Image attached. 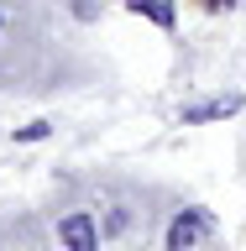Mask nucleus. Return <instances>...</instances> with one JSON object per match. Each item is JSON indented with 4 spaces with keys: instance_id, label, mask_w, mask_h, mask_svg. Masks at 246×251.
Segmentation results:
<instances>
[{
    "instance_id": "f257e3e1",
    "label": "nucleus",
    "mask_w": 246,
    "mask_h": 251,
    "mask_svg": "<svg viewBox=\"0 0 246 251\" xmlns=\"http://www.w3.org/2000/svg\"><path fill=\"white\" fill-rule=\"evenodd\" d=\"M58 235H63V246H68V251H100V235H94V220L84 215V209H74V215H63Z\"/></svg>"
},
{
    "instance_id": "f03ea898",
    "label": "nucleus",
    "mask_w": 246,
    "mask_h": 251,
    "mask_svg": "<svg viewBox=\"0 0 246 251\" xmlns=\"http://www.w3.org/2000/svg\"><path fill=\"white\" fill-rule=\"evenodd\" d=\"M204 209H184V215L168 225V251H194L199 246V235H204Z\"/></svg>"
},
{
    "instance_id": "7ed1b4c3",
    "label": "nucleus",
    "mask_w": 246,
    "mask_h": 251,
    "mask_svg": "<svg viewBox=\"0 0 246 251\" xmlns=\"http://www.w3.org/2000/svg\"><path fill=\"white\" fill-rule=\"evenodd\" d=\"M231 110H241V100H210V105H194V110H184V121L194 126V121H220V115H231Z\"/></svg>"
},
{
    "instance_id": "20e7f679",
    "label": "nucleus",
    "mask_w": 246,
    "mask_h": 251,
    "mask_svg": "<svg viewBox=\"0 0 246 251\" xmlns=\"http://www.w3.org/2000/svg\"><path fill=\"white\" fill-rule=\"evenodd\" d=\"M131 11L152 16L157 26H173V0H131Z\"/></svg>"
}]
</instances>
